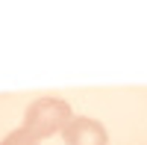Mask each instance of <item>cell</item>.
Wrapping results in <instances>:
<instances>
[{
	"mask_svg": "<svg viewBox=\"0 0 147 145\" xmlns=\"http://www.w3.org/2000/svg\"><path fill=\"white\" fill-rule=\"evenodd\" d=\"M71 107L62 101V98H38L27 107V113H24V130L32 133L35 139H47L53 133H62L71 122Z\"/></svg>",
	"mask_w": 147,
	"mask_h": 145,
	"instance_id": "cell-1",
	"label": "cell"
},
{
	"mask_svg": "<svg viewBox=\"0 0 147 145\" xmlns=\"http://www.w3.org/2000/svg\"><path fill=\"white\" fill-rule=\"evenodd\" d=\"M62 136H65V145H109L106 127L97 118H88V116L71 118L68 127L62 130Z\"/></svg>",
	"mask_w": 147,
	"mask_h": 145,
	"instance_id": "cell-2",
	"label": "cell"
},
{
	"mask_svg": "<svg viewBox=\"0 0 147 145\" xmlns=\"http://www.w3.org/2000/svg\"><path fill=\"white\" fill-rule=\"evenodd\" d=\"M0 145H38V139L32 133H27L24 127H18V130H12V133H6V139Z\"/></svg>",
	"mask_w": 147,
	"mask_h": 145,
	"instance_id": "cell-3",
	"label": "cell"
}]
</instances>
